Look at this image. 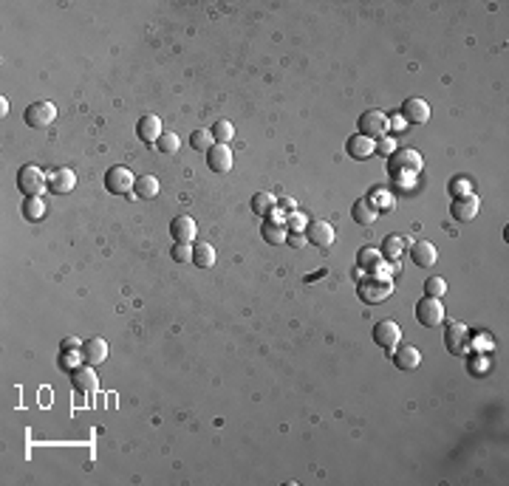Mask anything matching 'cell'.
Instances as JSON below:
<instances>
[{
  "label": "cell",
  "instance_id": "603a6c76",
  "mask_svg": "<svg viewBox=\"0 0 509 486\" xmlns=\"http://www.w3.org/2000/svg\"><path fill=\"white\" fill-rule=\"evenodd\" d=\"M286 224L283 221H263L260 224V238L266 241V243H272V246H277V243H286Z\"/></svg>",
  "mask_w": 509,
  "mask_h": 486
},
{
  "label": "cell",
  "instance_id": "83f0119b",
  "mask_svg": "<svg viewBox=\"0 0 509 486\" xmlns=\"http://www.w3.org/2000/svg\"><path fill=\"white\" fill-rule=\"evenodd\" d=\"M212 145H215V138H212L209 127H198V130H193V133H190V148H193V150L207 153Z\"/></svg>",
  "mask_w": 509,
  "mask_h": 486
},
{
  "label": "cell",
  "instance_id": "277c9868",
  "mask_svg": "<svg viewBox=\"0 0 509 486\" xmlns=\"http://www.w3.org/2000/svg\"><path fill=\"white\" fill-rule=\"evenodd\" d=\"M356 294L365 303H382V300H388L393 294V283L385 280V277H368V280H362L356 286Z\"/></svg>",
  "mask_w": 509,
  "mask_h": 486
},
{
  "label": "cell",
  "instance_id": "ba28073f",
  "mask_svg": "<svg viewBox=\"0 0 509 486\" xmlns=\"http://www.w3.org/2000/svg\"><path fill=\"white\" fill-rule=\"evenodd\" d=\"M399 339H402V328H399V322H393V320H382V322H377L374 325V342L379 345V348H385L388 354L399 345Z\"/></svg>",
  "mask_w": 509,
  "mask_h": 486
},
{
  "label": "cell",
  "instance_id": "1f68e13d",
  "mask_svg": "<svg viewBox=\"0 0 509 486\" xmlns=\"http://www.w3.org/2000/svg\"><path fill=\"white\" fill-rule=\"evenodd\" d=\"M445 292H447V280H445V277H427V283H424V294L427 297H439L442 300Z\"/></svg>",
  "mask_w": 509,
  "mask_h": 486
},
{
  "label": "cell",
  "instance_id": "836d02e7",
  "mask_svg": "<svg viewBox=\"0 0 509 486\" xmlns=\"http://www.w3.org/2000/svg\"><path fill=\"white\" fill-rule=\"evenodd\" d=\"M470 192H473V181H470V178L456 176V178L450 181V195H453V198H459V195H470Z\"/></svg>",
  "mask_w": 509,
  "mask_h": 486
},
{
  "label": "cell",
  "instance_id": "4dcf8cb0",
  "mask_svg": "<svg viewBox=\"0 0 509 486\" xmlns=\"http://www.w3.org/2000/svg\"><path fill=\"white\" fill-rule=\"evenodd\" d=\"M405 243H407V241H405L402 235H388V238H385V243H382V255L396 260V257L405 252Z\"/></svg>",
  "mask_w": 509,
  "mask_h": 486
},
{
  "label": "cell",
  "instance_id": "f35d334b",
  "mask_svg": "<svg viewBox=\"0 0 509 486\" xmlns=\"http://www.w3.org/2000/svg\"><path fill=\"white\" fill-rule=\"evenodd\" d=\"M60 348H62V351H83V342H80L77 336H65Z\"/></svg>",
  "mask_w": 509,
  "mask_h": 486
},
{
  "label": "cell",
  "instance_id": "cb8c5ba5",
  "mask_svg": "<svg viewBox=\"0 0 509 486\" xmlns=\"http://www.w3.org/2000/svg\"><path fill=\"white\" fill-rule=\"evenodd\" d=\"M159 195V178L156 176H136L133 198H156Z\"/></svg>",
  "mask_w": 509,
  "mask_h": 486
},
{
  "label": "cell",
  "instance_id": "52a82bcc",
  "mask_svg": "<svg viewBox=\"0 0 509 486\" xmlns=\"http://www.w3.org/2000/svg\"><path fill=\"white\" fill-rule=\"evenodd\" d=\"M133 184H136V176L127 167H119L116 164V167H111L105 173V187L113 195H133Z\"/></svg>",
  "mask_w": 509,
  "mask_h": 486
},
{
  "label": "cell",
  "instance_id": "8992f818",
  "mask_svg": "<svg viewBox=\"0 0 509 486\" xmlns=\"http://www.w3.org/2000/svg\"><path fill=\"white\" fill-rule=\"evenodd\" d=\"M26 124L34 127V130H43V127H51V122L57 119V105L54 102H32L23 113Z\"/></svg>",
  "mask_w": 509,
  "mask_h": 486
},
{
  "label": "cell",
  "instance_id": "2e32d148",
  "mask_svg": "<svg viewBox=\"0 0 509 486\" xmlns=\"http://www.w3.org/2000/svg\"><path fill=\"white\" fill-rule=\"evenodd\" d=\"M334 235H337V232H334V227H331L328 221H309V229H306V241H309V243L326 249V246L334 243Z\"/></svg>",
  "mask_w": 509,
  "mask_h": 486
},
{
  "label": "cell",
  "instance_id": "4fadbf2b",
  "mask_svg": "<svg viewBox=\"0 0 509 486\" xmlns=\"http://www.w3.org/2000/svg\"><path fill=\"white\" fill-rule=\"evenodd\" d=\"M74 187H77V176H74V170L60 167V170H51V173H48V190H51L54 195H68Z\"/></svg>",
  "mask_w": 509,
  "mask_h": 486
},
{
  "label": "cell",
  "instance_id": "484cf974",
  "mask_svg": "<svg viewBox=\"0 0 509 486\" xmlns=\"http://www.w3.org/2000/svg\"><path fill=\"white\" fill-rule=\"evenodd\" d=\"M193 266H198V269L215 266V249H212V243H195L193 246Z\"/></svg>",
  "mask_w": 509,
  "mask_h": 486
},
{
  "label": "cell",
  "instance_id": "d6986e66",
  "mask_svg": "<svg viewBox=\"0 0 509 486\" xmlns=\"http://www.w3.org/2000/svg\"><path fill=\"white\" fill-rule=\"evenodd\" d=\"M170 235H173L176 243H193L195 235H198V227H195V221L190 215H179L170 224Z\"/></svg>",
  "mask_w": 509,
  "mask_h": 486
},
{
  "label": "cell",
  "instance_id": "e575fe53",
  "mask_svg": "<svg viewBox=\"0 0 509 486\" xmlns=\"http://www.w3.org/2000/svg\"><path fill=\"white\" fill-rule=\"evenodd\" d=\"M170 257L176 260V263H193V243H173V249H170Z\"/></svg>",
  "mask_w": 509,
  "mask_h": 486
},
{
  "label": "cell",
  "instance_id": "8d00e7d4",
  "mask_svg": "<svg viewBox=\"0 0 509 486\" xmlns=\"http://www.w3.org/2000/svg\"><path fill=\"white\" fill-rule=\"evenodd\" d=\"M283 224H286V229H292V232H303V229H309V218H306L303 213L288 215V221H283Z\"/></svg>",
  "mask_w": 509,
  "mask_h": 486
},
{
  "label": "cell",
  "instance_id": "5b68a950",
  "mask_svg": "<svg viewBox=\"0 0 509 486\" xmlns=\"http://www.w3.org/2000/svg\"><path fill=\"white\" fill-rule=\"evenodd\" d=\"M416 320H419L424 328L442 325V322H445V306H442V300L424 294V297L416 303Z\"/></svg>",
  "mask_w": 509,
  "mask_h": 486
},
{
  "label": "cell",
  "instance_id": "44dd1931",
  "mask_svg": "<svg viewBox=\"0 0 509 486\" xmlns=\"http://www.w3.org/2000/svg\"><path fill=\"white\" fill-rule=\"evenodd\" d=\"M391 359H393V365L399 371H413V368H419L421 354H419V348H413V345H402V348L396 345L393 354H391Z\"/></svg>",
  "mask_w": 509,
  "mask_h": 486
},
{
  "label": "cell",
  "instance_id": "7402d4cb",
  "mask_svg": "<svg viewBox=\"0 0 509 486\" xmlns=\"http://www.w3.org/2000/svg\"><path fill=\"white\" fill-rule=\"evenodd\" d=\"M377 206H374V201L371 198H356L354 201V206H351V218L359 224V227H368V224H374L377 221Z\"/></svg>",
  "mask_w": 509,
  "mask_h": 486
},
{
  "label": "cell",
  "instance_id": "d4e9b609",
  "mask_svg": "<svg viewBox=\"0 0 509 486\" xmlns=\"http://www.w3.org/2000/svg\"><path fill=\"white\" fill-rule=\"evenodd\" d=\"M277 210V198L269 195V192H258L252 198V213L260 215V218H272V213Z\"/></svg>",
  "mask_w": 509,
  "mask_h": 486
},
{
  "label": "cell",
  "instance_id": "9a60e30c",
  "mask_svg": "<svg viewBox=\"0 0 509 486\" xmlns=\"http://www.w3.org/2000/svg\"><path fill=\"white\" fill-rule=\"evenodd\" d=\"M136 133H139V138H141V142H151V145H156V142H159V136L165 133V127H162V119H159V116H153V113H144V116L136 122Z\"/></svg>",
  "mask_w": 509,
  "mask_h": 486
},
{
  "label": "cell",
  "instance_id": "8fae6325",
  "mask_svg": "<svg viewBox=\"0 0 509 486\" xmlns=\"http://www.w3.org/2000/svg\"><path fill=\"white\" fill-rule=\"evenodd\" d=\"M399 116L405 119V124H424L430 119V105L424 99H419V97H410V99L402 102Z\"/></svg>",
  "mask_w": 509,
  "mask_h": 486
},
{
  "label": "cell",
  "instance_id": "9c48e42d",
  "mask_svg": "<svg viewBox=\"0 0 509 486\" xmlns=\"http://www.w3.org/2000/svg\"><path fill=\"white\" fill-rule=\"evenodd\" d=\"M207 167L215 176H227L232 170V150H230V145H212L207 150Z\"/></svg>",
  "mask_w": 509,
  "mask_h": 486
},
{
  "label": "cell",
  "instance_id": "d590c367",
  "mask_svg": "<svg viewBox=\"0 0 509 486\" xmlns=\"http://www.w3.org/2000/svg\"><path fill=\"white\" fill-rule=\"evenodd\" d=\"M374 153H379V156L391 159V156L396 153V142H393L391 136H382V138H377V142H374Z\"/></svg>",
  "mask_w": 509,
  "mask_h": 486
},
{
  "label": "cell",
  "instance_id": "ab89813d",
  "mask_svg": "<svg viewBox=\"0 0 509 486\" xmlns=\"http://www.w3.org/2000/svg\"><path fill=\"white\" fill-rule=\"evenodd\" d=\"M286 241H288V243H292V246H303V243H309L303 232H292V235H286Z\"/></svg>",
  "mask_w": 509,
  "mask_h": 486
},
{
  "label": "cell",
  "instance_id": "ffe728a7",
  "mask_svg": "<svg viewBox=\"0 0 509 486\" xmlns=\"http://www.w3.org/2000/svg\"><path fill=\"white\" fill-rule=\"evenodd\" d=\"M445 345L453 357H461L467 351V328L461 322H450L447 325V334H445Z\"/></svg>",
  "mask_w": 509,
  "mask_h": 486
},
{
  "label": "cell",
  "instance_id": "7a4b0ae2",
  "mask_svg": "<svg viewBox=\"0 0 509 486\" xmlns=\"http://www.w3.org/2000/svg\"><path fill=\"white\" fill-rule=\"evenodd\" d=\"M18 190L26 198H40L48 190V173H43L34 164H23L20 173H18Z\"/></svg>",
  "mask_w": 509,
  "mask_h": 486
},
{
  "label": "cell",
  "instance_id": "ac0fdd59",
  "mask_svg": "<svg viewBox=\"0 0 509 486\" xmlns=\"http://www.w3.org/2000/svg\"><path fill=\"white\" fill-rule=\"evenodd\" d=\"M410 257H413V266L430 269V266H435V260H439V249H435L430 241H416L410 246Z\"/></svg>",
  "mask_w": 509,
  "mask_h": 486
},
{
  "label": "cell",
  "instance_id": "74e56055",
  "mask_svg": "<svg viewBox=\"0 0 509 486\" xmlns=\"http://www.w3.org/2000/svg\"><path fill=\"white\" fill-rule=\"evenodd\" d=\"M80 359H83V351H80V354H77V351H62L60 365L68 368V371H74V368H80Z\"/></svg>",
  "mask_w": 509,
  "mask_h": 486
},
{
  "label": "cell",
  "instance_id": "e0dca14e",
  "mask_svg": "<svg viewBox=\"0 0 509 486\" xmlns=\"http://www.w3.org/2000/svg\"><path fill=\"white\" fill-rule=\"evenodd\" d=\"M97 368L94 365H80L71 371V385H74V390L80 393H94L97 390Z\"/></svg>",
  "mask_w": 509,
  "mask_h": 486
},
{
  "label": "cell",
  "instance_id": "30bf717a",
  "mask_svg": "<svg viewBox=\"0 0 509 486\" xmlns=\"http://www.w3.org/2000/svg\"><path fill=\"white\" fill-rule=\"evenodd\" d=\"M478 210H481V198H475L473 192L470 195H459V198H453V203H450V215L456 218V221H475V215H478Z\"/></svg>",
  "mask_w": 509,
  "mask_h": 486
},
{
  "label": "cell",
  "instance_id": "6da1fadb",
  "mask_svg": "<svg viewBox=\"0 0 509 486\" xmlns=\"http://www.w3.org/2000/svg\"><path fill=\"white\" fill-rule=\"evenodd\" d=\"M421 167H424V162H421V156H419L416 150H396V153L388 159V176H391V181H396V184H410V181H416V176L421 173Z\"/></svg>",
  "mask_w": 509,
  "mask_h": 486
},
{
  "label": "cell",
  "instance_id": "3957f363",
  "mask_svg": "<svg viewBox=\"0 0 509 486\" xmlns=\"http://www.w3.org/2000/svg\"><path fill=\"white\" fill-rule=\"evenodd\" d=\"M356 130L362 133V136H368V138H382V136H388V130H391V119L382 113V110H365L359 116V122H356Z\"/></svg>",
  "mask_w": 509,
  "mask_h": 486
},
{
  "label": "cell",
  "instance_id": "f1b7e54d",
  "mask_svg": "<svg viewBox=\"0 0 509 486\" xmlns=\"http://www.w3.org/2000/svg\"><path fill=\"white\" fill-rule=\"evenodd\" d=\"M156 148H159V153H167V156H173V153H179V148H181V138H179L173 130H165V133L159 136Z\"/></svg>",
  "mask_w": 509,
  "mask_h": 486
},
{
  "label": "cell",
  "instance_id": "7c38bea8",
  "mask_svg": "<svg viewBox=\"0 0 509 486\" xmlns=\"http://www.w3.org/2000/svg\"><path fill=\"white\" fill-rule=\"evenodd\" d=\"M345 153H348L351 159H356V162H365V159L377 156V153H374V138L362 136V133L348 136V142H345Z\"/></svg>",
  "mask_w": 509,
  "mask_h": 486
},
{
  "label": "cell",
  "instance_id": "d6a6232c",
  "mask_svg": "<svg viewBox=\"0 0 509 486\" xmlns=\"http://www.w3.org/2000/svg\"><path fill=\"white\" fill-rule=\"evenodd\" d=\"M379 257H382V252H377V249H359V255H356V263H359V269H374L377 263H379Z\"/></svg>",
  "mask_w": 509,
  "mask_h": 486
},
{
  "label": "cell",
  "instance_id": "f546056e",
  "mask_svg": "<svg viewBox=\"0 0 509 486\" xmlns=\"http://www.w3.org/2000/svg\"><path fill=\"white\" fill-rule=\"evenodd\" d=\"M23 215H26L29 221H40V218L46 215V203H43V198H26V201H23Z\"/></svg>",
  "mask_w": 509,
  "mask_h": 486
},
{
  "label": "cell",
  "instance_id": "4316f807",
  "mask_svg": "<svg viewBox=\"0 0 509 486\" xmlns=\"http://www.w3.org/2000/svg\"><path fill=\"white\" fill-rule=\"evenodd\" d=\"M209 133H212V138H215V145H230L232 136H235V127H232V122H227V119H218V122L209 127Z\"/></svg>",
  "mask_w": 509,
  "mask_h": 486
},
{
  "label": "cell",
  "instance_id": "5bb4252c",
  "mask_svg": "<svg viewBox=\"0 0 509 486\" xmlns=\"http://www.w3.org/2000/svg\"><path fill=\"white\" fill-rule=\"evenodd\" d=\"M108 359V342L102 336H91L83 342V362L85 365H102Z\"/></svg>",
  "mask_w": 509,
  "mask_h": 486
},
{
  "label": "cell",
  "instance_id": "60d3db41",
  "mask_svg": "<svg viewBox=\"0 0 509 486\" xmlns=\"http://www.w3.org/2000/svg\"><path fill=\"white\" fill-rule=\"evenodd\" d=\"M391 124H393V127H396V133H405V127H407V124H405V119H402V116H399V119H393V122H391Z\"/></svg>",
  "mask_w": 509,
  "mask_h": 486
}]
</instances>
